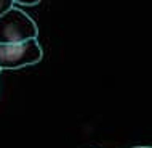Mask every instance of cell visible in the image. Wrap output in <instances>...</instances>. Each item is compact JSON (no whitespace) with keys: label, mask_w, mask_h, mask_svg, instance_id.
Masks as SVG:
<instances>
[{"label":"cell","mask_w":152,"mask_h":148,"mask_svg":"<svg viewBox=\"0 0 152 148\" xmlns=\"http://www.w3.org/2000/svg\"><path fill=\"white\" fill-rule=\"evenodd\" d=\"M133 148H152V147H133Z\"/></svg>","instance_id":"5b68a950"},{"label":"cell","mask_w":152,"mask_h":148,"mask_svg":"<svg viewBox=\"0 0 152 148\" xmlns=\"http://www.w3.org/2000/svg\"><path fill=\"white\" fill-rule=\"evenodd\" d=\"M15 3H19V5H26V7H34L37 3H40V0H13Z\"/></svg>","instance_id":"277c9868"},{"label":"cell","mask_w":152,"mask_h":148,"mask_svg":"<svg viewBox=\"0 0 152 148\" xmlns=\"http://www.w3.org/2000/svg\"><path fill=\"white\" fill-rule=\"evenodd\" d=\"M43 52L37 39L18 44H0V69H19L42 60Z\"/></svg>","instance_id":"7a4b0ae2"},{"label":"cell","mask_w":152,"mask_h":148,"mask_svg":"<svg viewBox=\"0 0 152 148\" xmlns=\"http://www.w3.org/2000/svg\"><path fill=\"white\" fill-rule=\"evenodd\" d=\"M39 29L34 19L19 8H10L0 16V44H18L37 39Z\"/></svg>","instance_id":"6da1fadb"},{"label":"cell","mask_w":152,"mask_h":148,"mask_svg":"<svg viewBox=\"0 0 152 148\" xmlns=\"http://www.w3.org/2000/svg\"><path fill=\"white\" fill-rule=\"evenodd\" d=\"M13 5H15L13 0H0V16L3 13H7L10 8H13Z\"/></svg>","instance_id":"3957f363"},{"label":"cell","mask_w":152,"mask_h":148,"mask_svg":"<svg viewBox=\"0 0 152 148\" xmlns=\"http://www.w3.org/2000/svg\"><path fill=\"white\" fill-rule=\"evenodd\" d=\"M0 73H2V69H0Z\"/></svg>","instance_id":"8992f818"}]
</instances>
